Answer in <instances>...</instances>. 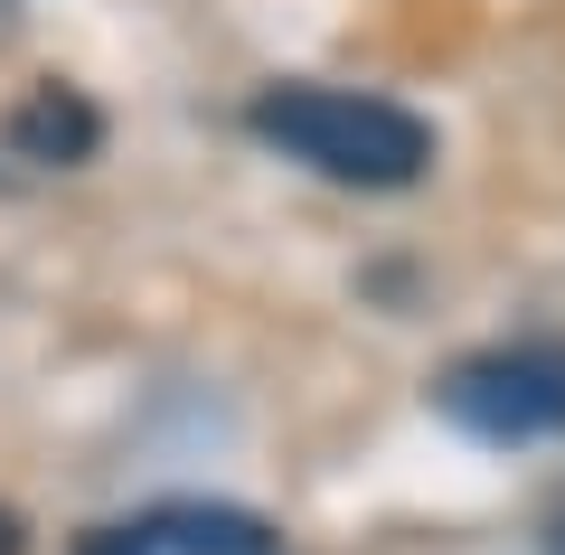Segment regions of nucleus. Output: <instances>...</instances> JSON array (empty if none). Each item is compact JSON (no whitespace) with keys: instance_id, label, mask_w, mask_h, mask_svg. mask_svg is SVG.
<instances>
[{"instance_id":"obj_5","label":"nucleus","mask_w":565,"mask_h":555,"mask_svg":"<svg viewBox=\"0 0 565 555\" xmlns=\"http://www.w3.org/2000/svg\"><path fill=\"white\" fill-rule=\"evenodd\" d=\"M0 555H29V527H20L10 509H0Z\"/></svg>"},{"instance_id":"obj_6","label":"nucleus","mask_w":565,"mask_h":555,"mask_svg":"<svg viewBox=\"0 0 565 555\" xmlns=\"http://www.w3.org/2000/svg\"><path fill=\"white\" fill-rule=\"evenodd\" d=\"M546 555H565V509H556V517H546Z\"/></svg>"},{"instance_id":"obj_1","label":"nucleus","mask_w":565,"mask_h":555,"mask_svg":"<svg viewBox=\"0 0 565 555\" xmlns=\"http://www.w3.org/2000/svg\"><path fill=\"white\" fill-rule=\"evenodd\" d=\"M245 122L255 141H274L282 160H302L340 189H415L434 170V122L386 95H349V85H264Z\"/></svg>"},{"instance_id":"obj_3","label":"nucleus","mask_w":565,"mask_h":555,"mask_svg":"<svg viewBox=\"0 0 565 555\" xmlns=\"http://www.w3.org/2000/svg\"><path fill=\"white\" fill-rule=\"evenodd\" d=\"M76 555H282V536L255 509H217V499H170V509L132 517V527H85Z\"/></svg>"},{"instance_id":"obj_2","label":"nucleus","mask_w":565,"mask_h":555,"mask_svg":"<svg viewBox=\"0 0 565 555\" xmlns=\"http://www.w3.org/2000/svg\"><path fill=\"white\" fill-rule=\"evenodd\" d=\"M434 405L481 442H546V434H565V349L519 339V349L452 357Z\"/></svg>"},{"instance_id":"obj_4","label":"nucleus","mask_w":565,"mask_h":555,"mask_svg":"<svg viewBox=\"0 0 565 555\" xmlns=\"http://www.w3.org/2000/svg\"><path fill=\"white\" fill-rule=\"evenodd\" d=\"M95 141H104V114L76 95V85H39V95L10 114V151H20V160H47V170L95 160Z\"/></svg>"}]
</instances>
